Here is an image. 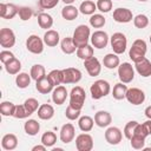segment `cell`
I'll list each match as a JSON object with an SVG mask.
<instances>
[{
    "instance_id": "cell-1",
    "label": "cell",
    "mask_w": 151,
    "mask_h": 151,
    "mask_svg": "<svg viewBox=\"0 0 151 151\" xmlns=\"http://www.w3.org/2000/svg\"><path fill=\"white\" fill-rule=\"evenodd\" d=\"M72 39H73V42H74V45H76L77 48L83 47L85 45H88V40L91 39L90 27L86 26V25H79V26H77V28L73 32Z\"/></svg>"
},
{
    "instance_id": "cell-2",
    "label": "cell",
    "mask_w": 151,
    "mask_h": 151,
    "mask_svg": "<svg viewBox=\"0 0 151 151\" xmlns=\"http://www.w3.org/2000/svg\"><path fill=\"white\" fill-rule=\"evenodd\" d=\"M111 91V86L109 84V81L104 80V79H98L96 80L91 87H90V92H91V97L92 99H100L103 97H106Z\"/></svg>"
},
{
    "instance_id": "cell-3",
    "label": "cell",
    "mask_w": 151,
    "mask_h": 151,
    "mask_svg": "<svg viewBox=\"0 0 151 151\" xmlns=\"http://www.w3.org/2000/svg\"><path fill=\"white\" fill-rule=\"evenodd\" d=\"M146 51H147L146 42L143 39H137V40L133 41V44L130 48L129 57L133 63H138V61H140L142 59L145 58Z\"/></svg>"
},
{
    "instance_id": "cell-4",
    "label": "cell",
    "mask_w": 151,
    "mask_h": 151,
    "mask_svg": "<svg viewBox=\"0 0 151 151\" xmlns=\"http://www.w3.org/2000/svg\"><path fill=\"white\" fill-rule=\"evenodd\" d=\"M85 99H86L85 90L81 86H74L70 92V104L68 105H71L74 109L81 110L85 104Z\"/></svg>"
},
{
    "instance_id": "cell-5",
    "label": "cell",
    "mask_w": 151,
    "mask_h": 151,
    "mask_svg": "<svg viewBox=\"0 0 151 151\" xmlns=\"http://www.w3.org/2000/svg\"><path fill=\"white\" fill-rule=\"evenodd\" d=\"M110 44L116 54H123L127 47V39H126L125 34H123L120 32H116L110 38Z\"/></svg>"
},
{
    "instance_id": "cell-6",
    "label": "cell",
    "mask_w": 151,
    "mask_h": 151,
    "mask_svg": "<svg viewBox=\"0 0 151 151\" xmlns=\"http://www.w3.org/2000/svg\"><path fill=\"white\" fill-rule=\"evenodd\" d=\"M44 44H45L44 39H41L35 34H32L26 40V48L28 52L33 54H40L44 51Z\"/></svg>"
},
{
    "instance_id": "cell-7",
    "label": "cell",
    "mask_w": 151,
    "mask_h": 151,
    "mask_svg": "<svg viewBox=\"0 0 151 151\" xmlns=\"http://www.w3.org/2000/svg\"><path fill=\"white\" fill-rule=\"evenodd\" d=\"M118 77L122 83L129 84L134 78V70L130 63H123L118 66Z\"/></svg>"
},
{
    "instance_id": "cell-8",
    "label": "cell",
    "mask_w": 151,
    "mask_h": 151,
    "mask_svg": "<svg viewBox=\"0 0 151 151\" xmlns=\"http://www.w3.org/2000/svg\"><path fill=\"white\" fill-rule=\"evenodd\" d=\"M109 34L105 32V31H96L91 34V44L94 48H98V50H101V48H105L109 44Z\"/></svg>"
},
{
    "instance_id": "cell-9",
    "label": "cell",
    "mask_w": 151,
    "mask_h": 151,
    "mask_svg": "<svg viewBox=\"0 0 151 151\" xmlns=\"http://www.w3.org/2000/svg\"><path fill=\"white\" fill-rule=\"evenodd\" d=\"M81 80V72L74 67L63 70V84H78Z\"/></svg>"
},
{
    "instance_id": "cell-10",
    "label": "cell",
    "mask_w": 151,
    "mask_h": 151,
    "mask_svg": "<svg viewBox=\"0 0 151 151\" xmlns=\"http://www.w3.org/2000/svg\"><path fill=\"white\" fill-rule=\"evenodd\" d=\"M125 98H126V100L130 104L137 106V105H140V104L144 103V100H145V93H144L143 90H140L138 87H131V88L127 90Z\"/></svg>"
},
{
    "instance_id": "cell-11",
    "label": "cell",
    "mask_w": 151,
    "mask_h": 151,
    "mask_svg": "<svg viewBox=\"0 0 151 151\" xmlns=\"http://www.w3.org/2000/svg\"><path fill=\"white\" fill-rule=\"evenodd\" d=\"M76 147L78 151H91L93 149V138L88 133H80L76 138Z\"/></svg>"
},
{
    "instance_id": "cell-12",
    "label": "cell",
    "mask_w": 151,
    "mask_h": 151,
    "mask_svg": "<svg viewBox=\"0 0 151 151\" xmlns=\"http://www.w3.org/2000/svg\"><path fill=\"white\" fill-rule=\"evenodd\" d=\"M0 45L4 48H11L15 45V34L11 28L0 29Z\"/></svg>"
},
{
    "instance_id": "cell-13",
    "label": "cell",
    "mask_w": 151,
    "mask_h": 151,
    "mask_svg": "<svg viewBox=\"0 0 151 151\" xmlns=\"http://www.w3.org/2000/svg\"><path fill=\"white\" fill-rule=\"evenodd\" d=\"M104 136H105V140L110 145H118L123 139V133H122L120 129H118L116 126L107 127Z\"/></svg>"
},
{
    "instance_id": "cell-14",
    "label": "cell",
    "mask_w": 151,
    "mask_h": 151,
    "mask_svg": "<svg viewBox=\"0 0 151 151\" xmlns=\"http://www.w3.org/2000/svg\"><path fill=\"white\" fill-rule=\"evenodd\" d=\"M133 15L132 12L129 8H124V7H118L113 11V20L119 24H127L130 21H132Z\"/></svg>"
},
{
    "instance_id": "cell-15",
    "label": "cell",
    "mask_w": 151,
    "mask_h": 151,
    "mask_svg": "<svg viewBox=\"0 0 151 151\" xmlns=\"http://www.w3.org/2000/svg\"><path fill=\"white\" fill-rule=\"evenodd\" d=\"M84 66H85L88 76H91V77H97L101 72V64L98 60V58H96V57L84 60Z\"/></svg>"
},
{
    "instance_id": "cell-16",
    "label": "cell",
    "mask_w": 151,
    "mask_h": 151,
    "mask_svg": "<svg viewBox=\"0 0 151 151\" xmlns=\"http://www.w3.org/2000/svg\"><path fill=\"white\" fill-rule=\"evenodd\" d=\"M76 136V129L71 123H66L61 126L60 129V133H59V138L64 144H68L74 139Z\"/></svg>"
},
{
    "instance_id": "cell-17",
    "label": "cell",
    "mask_w": 151,
    "mask_h": 151,
    "mask_svg": "<svg viewBox=\"0 0 151 151\" xmlns=\"http://www.w3.org/2000/svg\"><path fill=\"white\" fill-rule=\"evenodd\" d=\"M19 7L14 4H0V17L2 19H13L18 14Z\"/></svg>"
},
{
    "instance_id": "cell-18",
    "label": "cell",
    "mask_w": 151,
    "mask_h": 151,
    "mask_svg": "<svg viewBox=\"0 0 151 151\" xmlns=\"http://www.w3.org/2000/svg\"><path fill=\"white\" fill-rule=\"evenodd\" d=\"M35 88L39 93L41 94H47V93H51L54 88V85L52 84V81L48 79L47 76H45L44 78L39 79L35 81Z\"/></svg>"
},
{
    "instance_id": "cell-19",
    "label": "cell",
    "mask_w": 151,
    "mask_h": 151,
    "mask_svg": "<svg viewBox=\"0 0 151 151\" xmlns=\"http://www.w3.org/2000/svg\"><path fill=\"white\" fill-rule=\"evenodd\" d=\"M67 90L65 86L63 85H59V86H55V88H53L52 91V100L54 104L57 105H63L67 98Z\"/></svg>"
},
{
    "instance_id": "cell-20",
    "label": "cell",
    "mask_w": 151,
    "mask_h": 151,
    "mask_svg": "<svg viewBox=\"0 0 151 151\" xmlns=\"http://www.w3.org/2000/svg\"><path fill=\"white\" fill-rule=\"evenodd\" d=\"M112 122V116L107 111H98L94 114V124L98 127H107Z\"/></svg>"
},
{
    "instance_id": "cell-21",
    "label": "cell",
    "mask_w": 151,
    "mask_h": 151,
    "mask_svg": "<svg viewBox=\"0 0 151 151\" xmlns=\"http://www.w3.org/2000/svg\"><path fill=\"white\" fill-rule=\"evenodd\" d=\"M134 67L139 76H142L144 78L151 77V61L149 59L144 58L140 61L134 63Z\"/></svg>"
},
{
    "instance_id": "cell-22",
    "label": "cell",
    "mask_w": 151,
    "mask_h": 151,
    "mask_svg": "<svg viewBox=\"0 0 151 151\" xmlns=\"http://www.w3.org/2000/svg\"><path fill=\"white\" fill-rule=\"evenodd\" d=\"M1 146L4 150L12 151L18 146V138L13 133H7L1 139Z\"/></svg>"
},
{
    "instance_id": "cell-23",
    "label": "cell",
    "mask_w": 151,
    "mask_h": 151,
    "mask_svg": "<svg viewBox=\"0 0 151 151\" xmlns=\"http://www.w3.org/2000/svg\"><path fill=\"white\" fill-rule=\"evenodd\" d=\"M44 42L45 45H47L48 47H54L59 44V40H60V37H59V33L54 29H47V32L44 34Z\"/></svg>"
},
{
    "instance_id": "cell-24",
    "label": "cell",
    "mask_w": 151,
    "mask_h": 151,
    "mask_svg": "<svg viewBox=\"0 0 151 151\" xmlns=\"http://www.w3.org/2000/svg\"><path fill=\"white\" fill-rule=\"evenodd\" d=\"M38 117L42 120H50L54 116V109L50 104H42L38 109Z\"/></svg>"
},
{
    "instance_id": "cell-25",
    "label": "cell",
    "mask_w": 151,
    "mask_h": 151,
    "mask_svg": "<svg viewBox=\"0 0 151 151\" xmlns=\"http://www.w3.org/2000/svg\"><path fill=\"white\" fill-rule=\"evenodd\" d=\"M78 14H79V8H77L73 5H65V7H63L61 9V17L67 21H72L77 19Z\"/></svg>"
},
{
    "instance_id": "cell-26",
    "label": "cell",
    "mask_w": 151,
    "mask_h": 151,
    "mask_svg": "<svg viewBox=\"0 0 151 151\" xmlns=\"http://www.w3.org/2000/svg\"><path fill=\"white\" fill-rule=\"evenodd\" d=\"M119 64H120V60H119L118 54H116V53H107L103 59V65L109 70L117 68L119 66Z\"/></svg>"
},
{
    "instance_id": "cell-27",
    "label": "cell",
    "mask_w": 151,
    "mask_h": 151,
    "mask_svg": "<svg viewBox=\"0 0 151 151\" xmlns=\"http://www.w3.org/2000/svg\"><path fill=\"white\" fill-rule=\"evenodd\" d=\"M127 86L126 84L124 83H117L114 86H113V90H112V97L116 99V100H122L126 97V92H127Z\"/></svg>"
},
{
    "instance_id": "cell-28",
    "label": "cell",
    "mask_w": 151,
    "mask_h": 151,
    "mask_svg": "<svg viewBox=\"0 0 151 151\" xmlns=\"http://www.w3.org/2000/svg\"><path fill=\"white\" fill-rule=\"evenodd\" d=\"M94 125V119L91 118L90 116H83L79 117L78 119V126L83 132H90L93 129Z\"/></svg>"
},
{
    "instance_id": "cell-29",
    "label": "cell",
    "mask_w": 151,
    "mask_h": 151,
    "mask_svg": "<svg viewBox=\"0 0 151 151\" xmlns=\"http://www.w3.org/2000/svg\"><path fill=\"white\" fill-rule=\"evenodd\" d=\"M24 130L28 136H35L40 131V124L35 119H28L24 124Z\"/></svg>"
},
{
    "instance_id": "cell-30",
    "label": "cell",
    "mask_w": 151,
    "mask_h": 151,
    "mask_svg": "<svg viewBox=\"0 0 151 151\" xmlns=\"http://www.w3.org/2000/svg\"><path fill=\"white\" fill-rule=\"evenodd\" d=\"M60 48H61V51H63L65 54H72V53H74V52L77 51V47H76V45H74V42H73L72 37H66V38H64V39L61 40V42H60Z\"/></svg>"
},
{
    "instance_id": "cell-31",
    "label": "cell",
    "mask_w": 151,
    "mask_h": 151,
    "mask_svg": "<svg viewBox=\"0 0 151 151\" xmlns=\"http://www.w3.org/2000/svg\"><path fill=\"white\" fill-rule=\"evenodd\" d=\"M97 11V4H94L91 0H85L79 6V12L84 15H92Z\"/></svg>"
},
{
    "instance_id": "cell-32",
    "label": "cell",
    "mask_w": 151,
    "mask_h": 151,
    "mask_svg": "<svg viewBox=\"0 0 151 151\" xmlns=\"http://www.w3.org/2000/svg\"><path fill=\"white\" fill-rule=\"evenodd\" d=\"M38 25L42 29H48L53 26V18L48 13H40L38 15Z\"/></svg>"
},
{
    "instance_id": "cell-33",
    "label": "cell",
    "mask_w": 151,
    "mask_h": 151,
    "mask_svg": "<svg viewBox=\"0 0 151 151\" xmlns=\"http://www.w3.org/2000/svg\"><path fill=\"white\" fill-rule=\"evenodd\" d=\"M5 70L11 76H14V74L20 73V70H21V63H20V60L17 59V58L12 59L7 64H5Z\"/></svg>"
},
{
    "instance_id": "cell-34",
    "label": "cell",
    "mask_w": 151,
    "mask_h": 151,
    "mask_svg": "<svg viewBox=\"0 0 151 151\" xmlns=\"http://www.w3.org/2000/svg\"><path fill=\"white\" fill-rule=\"evenodd\" d=\"M31 74L28 76V73L26 72H21V73H18L17 77H15V84L19 88H26L29 86L31 84Z\"/></svg>"
},
{
    "instance_id": "cell-35",
    "label": "cell",
    "mask_w": 151,
    "mask_h": 151,
    "mask_svg": "<svg viewBox=\"0 0 151 151\" xmlns=\"http://www.w3.org/2000/svg\"><path fill=\"white\" fill-rule=\"evenodd\" d=\"M77 57L81 60H87L93 57V47L91 45H85L83 47L77 48Z\"/></svg>"
},
{
    "instance_id": "cell-36",
    "label": "cell",
    "mask_w": 151,
    "mask_h": 151,
    "mask_svg": "<svg viewBox=\"0 0 151 151\" xmlns=\"http://www.w3.org/2000/svg\"><path fill=\"white\" fill-rule=\"evenodd\" d=\"M29 74L32 77V79L37 81V80H39V79H41V78H44L46 76V70L41 64H35V65H33L31 67Z\"/></svg>"
},
{
    "instance_id": "cell-37",
    "label": "cell",
    "mask_w": 151,
    "mask_h": 151,
    "mask_svg": "<svg viewBox=\"0 0 151 151\" xmlns=\"http://www.w3.org/2000/svg\"><path fill=\"white\" fill-rule=\"evenodd\" d=\"M41 144H44L46 147H52L57 143V134L53 131H46L41 136Z\"/></svg>"
},
{
    "instance_id": "cell-38",
    "label": "cell",
    "mask_w": 151,
    "mask_h": 151,
    "mask_svg": "<svg viewBox=\"0 0 151 151\" xmlns=\"http://www.w3.org/2000/svg\"><path fill=\"white\" fill-rule=\"evenodd\" d=\"M17 105H14L12 101H2L0 104V113L4 117H11L14 114Z\"/></svg>"
},
{
    "instance_id": "cell-39",
    "label": "cell",
    "mask_w": 151,
    "mask_h": 151,
    "mask_svg": "<svg viewBox=\"0 0 151 151\" xmlns=\"http://www.w3.org/2000/svg\"><path fill=\"white\" fill-rule=\"evenodd\" d=\"M47 77L54 86H59L60 84H63V70H52L47 74Z\"/></svg>"
},
{
    "instance_id": "cell-40",
    "label": "cell",
    "mask_w": 151,
    "mask_h": 151,
    "mask_svg": "<svg viewBox=\"0 0 151 151\" xmlns=\"http://www.w3.org/2000/svg\"><path fill=\"white\" fill-rule=\"evenodd\" d=\"M90 25L94 28H101L105 22H106V19L104 18L103 14H92L91 18H90Z\"/></svg>"
},
{
    "instance_id": "cell-41",
    "label": "cell",
    "mask_w": 151,
    "mask_h": 151,
    "mask_svg": "<svg viewBox=\"0 0 151 151\" xmlns=\"http://www.w3.org/2000/svg\"><path fill=\"white\" fill-rule=\"evenodd\" d=\"M130 144L136 150H142L145 147V137H142L139 134H133L130 139Z\"/></svg>"
},
{
    "instance_id": "cell-42",
    "label": "cell",
    "mask_w": 151,
    "mask_h": 151,
    "mask_svg": "<svg viewBox=\"0 0 151 151\" xmlns=\"http://www.w3.org/2000/svg\"><path fill=\"white\" fill-rule=\"evenodd\" d=\"M133 25H134V27H137L139 29H143V28L147 27L149 18L145 14H138V15H136L133 18Z\"/></svg>"
},
{
    "instance_id": "cell-43",
    "label": "cell",
    "mask_w": 151,
    "mask_h": 151,
    "mask_svg": "<svg viewBox=\"0 0 151 151\" xmlns=\"http://www.w3.org/2000/svg\"><path fill=\"white\" fill-rule=\"evenodd\" d=\"M24 105H25V107H26V110L28 111L29 114H33L35 111H38V109L40 106L39 105V101L35 98H28V99H26L24 101Z\"/></svg>"
},
{
    "instance_id": "cell-44",
    "label": "cell",
    "mask_w": 151,
    "mask_h": 151,
    "mask_svg": "<svg viewBox=\"0 0 151 151\" xmlns=\"http://www.w3.org/2000/svg\"><path fill=\"white\" fill-rule=\"evenodd\" d=\"M18 15H19V18H20L22 21H27V20H29V19L32 18L33 11H32V8L28 7V6H21V7H19Z\"/></svg>"
},
{
    "instance_id": "cell-45",
    "label": "cell",
    "mask_w": 151,
    "mask_h": 151,
    "mask_svg": "<svg viewBox=\"0 0 151 151\" xmlns=\"http://www.w3.org/2000/svg\"><path fill=\"white\" fill-rule=\"evenodd\" d=\"M137 124H138V122H136V120H131V122H129V123H127V124L124 126L123 132H124L125 138L131 139V137L134 134V130H136Z\"/></svg>"
},
{
    "instance_id": "cell-46",
    "label": "cell",
    "mask_w": 151,
    "mask_h": 151,
    "mask_svg": "<svg viewBox=\"0 0 151 151\" xmlns=\"http://www.w3.org/2000/svg\"><path fill=\"white\" fill-rule=\"evenodd\" d=\"M80 113H81V110H78V109H74L72 107L71 105H68L66 107V111H65V116L68 120H76V119H79L80 117Z\"/></svg>"
},
{
    "instance_id": "cell-47",
    "label": "cell",
    "mask_w": 151,
    "mask_h": 151,
    "mask_svg": "<svg viewBox=\"0 0 151 151\" xmlns=\"http://www.w3.org/2000/svg\"><path fill=\"white\" fill-rule=\"evenodd\" d=\"M112 0H97V9L101 13H107L112 9Z\"/></svg>"
},
{
    "instance_id": "cell-48",
    "label": "cell",
    "mask_w": 151,
    "mask_h": 151,
    "mask_svg": "<svg viewBox=\"0 0 151 151\" xmlns=\"http://www.w3.org/2000/svg\"><path fill=\"white\" fill-rule=\"evenodd\" d=\"M31 114L28 113V111L26 110L25 105H17L15 107V111H14V114L13 117L17 118V119H25V118H28Z\"/></svg>"
},
{
    "instance_id": "cell-49",
    "label": "cell",
    "mask_w": 151,
    "mask_h": 151,
    "mask_svg": "<svg viewBox=\"0 0 151 151\" xmlns=\"http://www.w3.org/2000/svg\"><path fill=\"white\" fill-rule=\"evenodd\" d=\"M59 1L60 0H39L38 5L42 9H51V8H54L59 4Z\"/></svg>"
},
{
    "instance_id": "cell-50",
    "label": "cell",
    "mask_w": 151,
    "mask_h": 151,
    "mask_svg": "<svg viewBox=\"0 0 151 151\" xmlns=\"http://www.w3.org/2000/svg\"><path fill=\"white\" fill-rule=\"evenodd\" d=\"M15 57H14V54L11 52V51H7V50H4V51H1L0 52V61L5 65V64H7L8 61H11L12 59H14Z\"/></svg>"
},
{
    "instance_id": "cell-51",
    "label": "cell",
    "mask_w": 151,
    "mask_h": 151,
    "mask_svg": "<svg viewBox=\"0 0 151 151\" xmlns=\"http://www.w3.org/2000/svg\"><path fill=\"white\" fill-rule=\"evenodd\" d=\"M143 126H144V129L146 130L147 134L150 136V134H151V119H147L146 122H144V123H143Z\"/></svg>"
},
{
    "instance_id": "cell-52",
    "label": "cell",
    "mask_w": 151,
    "mask_h": 151,
    "mask_svg": "<svg viewBox=\"0 0 151 151\" xmlns=\"http://www.w3.org/2000/svg\"><path fill=\"white\" fill-rule=\"evenodd\" d=\"M46 149H47V147H46L44 144H41V145H35V146H33V147H32V151H38V150H39V151H45Z\"/></svg>"
},
{
    "instance_id": "cell-53",
    "label": "cell",
    "mask_w": 151,
    "mask_h": 151,
    "mask_svg": "<svg viewBox=\"0 0 151 151\" xmlns=\"http://www.w3.org/2000/svg\"><path fill=\"white\" fill-rule=\"evenodd\" d=\"M144 113H145V116L147 117V119H151V105H150V106H147V107L145 109Z\"/></svg>"
},
{
    "instance_id": "cell-54",
    "label": "cell",
    "mask_w": 151,
    "mask_h": 151,
    "mask_svg": "<svg viewBox=\"0 0 151 151\" xmlns=\"http://www.w3.org/2000/svg\"><path fill=\"white\" fill-rule=\"evenodd\" d=\"M61 1H63L65 5H72V4H73L76 0H61Z\"/></svg>"
},
{
    "instance_id": "cell-55",
    "label": "cell",
    "mask_w": 151,
    "mask_h": 151,
    "mask_svg": "<svg viewBox=\"0 0 151 151\" xmlns=\"http://www.w3.org/2000/svg\"><path fill=\"white\" fill-rule=\"evenodd\" d=\"M52 151H63V149L61 147H53Z\"/></svg>"
},
{
    "instance_id": "cell-56",
    "label": "cell",
    "mask_w": 151,
    "mask_h": 151,
    "mask_svg": "<svg viewBox=\"0 0 151 151\" xmlns=\"http://www.w3.org/2000/svg\"><path fill=\"white\" fill-rule=\"evenodd\" d=\"M138 1H140V2H145V1H147V0H138Z\"/></svg>"
},
{
    "instance_id": "cell-57",
    "label": "cell",
    "mask_w": 151,
    "mask_h": 151,
    "mask_svg": "<svg viewBox=\"0 0 151 151\" xmlns=\"http://www.w3.org/2000/svg\"><path fill=\"white\" fill-rule=\"evenodd\" d=\"M150 42H151V35H150Z\"/></svg>"
}]
</instances>
